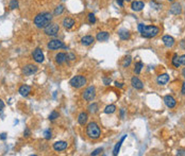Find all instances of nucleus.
I'll use <instances>...</instances> for the list:
<instances>
[{
    "label": "nucleus",
    "mask_w": 185,
    "mask_h": 156,
    "mask_svg": "<svg viewBox=\"0 0 185 156\" xmlns=\"http://www.w3.org/2000/svg\"><path fill=\"white\" fill-rule=\"evenodd\" d=\"M138 31L144 38H153L159 35L161 30L156 26H145L144 23H139Z\"/></svg>",
    "instance_id": "1"
},
{
    "label": "nucleus",
    "mask_w": 185,
    "mask_h": 156,
    "mask_svg": "<svg viewBox=\"0 0 185 156\" xmlns=\"http://www.w3.org/2000/svg\"><path fill=\"white\" fill-rule=\"evenodd\" d=\"M51 21H52V15L48 12H43L37 14L34 17L33 23L36 28H38V29H44Z\"/></svg>",
    "instance_id": "2"
},
{
    "label": "nucleus",
    "mask_w": 185,
    "mask_h": 156,
    "mask_svg": "<svg viewBox=\"0 0 185 156\" xmlns=\"http://www.w3.org/2000/svg\"><path fill=\"white\" fill-rule=\"evenodd\" d=\"M86 135L91 139H98L101 136V130L100 127L96 122H89L86 127Z\"/></svg>",
    "instance_id": "3"
},
{
    "label": "nucleus",
    "mask_w": 185,
    "mask_h": 156,
    "mask_svg": "<svg viewBox=\"0 0 185 156\" xmlns=\"http://www.w3.org/2000/svg\"><path fill=\"white\" fill-rule=\"evenodd\" d=\"M87 83V80L85 77L83 75H76V77L72 78L69 81V84L72 87L76 88V89H79V88H82L83 86H85Z\"/></svg>",
    "instance_id": "4"
},
{
    "label": "nucleus",
    "mask_w": 185,
    "mask_h": 156,
    "mask_svg": "<svg viewBox=\"0 0 185 156\" xmlns=\"http://www.w3.org/2000/svg\"><path fill=\"white\" fill-rule=\"evenodd\" d=\"M60 31V26L55 23H50L46 28H44V32L48 36H55Z\"/></svg>",
    "instance_id": "5"
},
{
    "label": "nucleus",
    "mask_w": 185,
    "mask_h": 156,
    "mask_svg": "<svg viewBox=\"0 0 185 156\" xmlns=\"http://www.w3.org/2000/svg\"><path fill=\"white\" fill-rule=\"evenodd\" d=\"M95 97H96V88L92 85L89 86L82 94V98L85 101H92L95 99Z\"/></svg>",
    "instance_id": "6"
},
{
    "label": "nucleus",
    "mask_w": 185,
    "mask_h": 156,
    "mask_svg": "<svg viewBox=\"0 0 185 156\" xmlns=\"http://www.w3.org/2000/svg\"><path fill=\"white\" fill-rule=\"evenodd\" d=\"M47 47H48L49 50H59V49L65 48V45L60 40H51L47 44Z\"/></svg>",
    "instance_id": "7"
},
{
    "label": "nucleus",
    "mask_w": 185,
    "mask_h": 156,
    "mask_svg": "<svg viewBox=\"0 0 185 156\" xmlns=\"http://www.w3.org/2000/svg\"><path fill=\"white\" fill-rule=\"evenodd\" d=\"M32 57H33V60L35 61L36 63H43L45 60L44 53H43V51L40 48L34 49L33 52H32Z\"/></svg>",
    "instance_id": "8"
},
{
    "label": "nucleus",
    "mask_w": 185,
    "mask_h": 156,
    "mask_svg": "<svg viewBox=\"0 0 185 156\" xmlns=\"http://www.w3.org/2000/svg\"><path fill=\"white\" fill-rule=\"evenodd\" d=\"M37 72V66L33 64H28L23 68V73L25 75H32Z\"/></svg>",
    "instance_id": "9"
},
{
    "label": "nucleus",
    "mask_w": 185,
    "mask_h": 156,
    "mask_svg": "<svg viewBox=\"0 0 185 156\" xmlns=\"http://www.w3.org/2000/svg\"><path fill=\"white\" fill-rule=\"evenodd\" d=\"M162 42H163V44H164V46L167 47V48H173V45L176 44V40L170 35H164V36H163Z\"/></svg>",
    "instance_id": "10"
},
{
    "label": "nucleus",
    "mask_w": 185,
    "mask_h": 156,
    "mask_svg": "<svg viewBox=\"0 0 185 156\" xmlns=\"http://www.w3.org/2000/svg\"><path fill=\"white\" fill-rule=\"evenodd\" d=\"M68 147L67 141H64V140H61V141H57L53 144V150L57 151V152H61V151L66 150Z\"/></svg>",
    "instance_id": "11"
},
{
    "label": "nucleus",
    "mask_w": 185,
    "mask_h": 156,
    "mask_svg": "<svg viewBox=\"0 0 185 156\" xmlns=\"http://www.w3.org/2000/svg\"><path fill=\"white\" fill-rule=\"evenodd\" d=\"M164 103L168 108H173V107H176V105H177L176 99L173 98V96H170V95H167V96L164 97Z\"/></svg>",
    "instance_id": "12"
},
{
    "label": "nucleus",
    "mask_w": 185,
    "mask_h": 156,
    "mask_svg": "<svg viewBox=\"0 0 185 156\" xmlns=\"http://www.w3.org/2000/svg\"><path fill=\"white\" fill-rule=\"evenodd\" d=\"M62 25H63V27L65 28L66 30H70L76 25V21H75V19L72 18V17H65V18L63 19V21H62Z\"/></svg>",
    "instance_id": "13"
},
{
    "label": "nucleus",
    "mask_w": 185,
    "mask_h": 156,
    "mask_svg": "<svg viewBox=\"0 0 185 156\" xmlns=\"http://www.w3.org/2000/svg\"><path fill=\"white\" fill-rule=\"evenodd\" d=\"M131 84H132L133 87L137 90H141L144 88V83L141 82V80L139 79L138 77H133L132 79H131Z\"/></svg>",
    "instance_id": "14"
},
{
    "label": "nucleus",
    "mask_w": 185,
    "mask_h": 156,
    "mask_svg": "<svg viewBox=\"0 0 185 156\" xmlns=\"http://www.w3.org/2000/svg\"><path fill=\"white\" fill-rule=\"evenodd\" d=\"M144 8H145L144 1L136 0V1H132V3H131V9H132V11H134V12H141V10H144Z\"/></svg>",
    "instance_id": "15"
},
{
    "label": "nucleus",
    "mask_w": 185,
    "mask_h": 156,
    "mask_svg": "<svg viewBox=\"0 0 185 156\" xmlns=\"http://www.w3.org/2000/svg\"><path fill=\"white\" fill-rule=\"evenodd\" d=\"M169 80H170V77H169L167 73H162V75H160L158 77L156 82H158L159 85H166L169 82Z\"/></svg>",
    "instance_id": "16"
},
{
    "label": "nucleus",
    "mask_w": 185,
    "mask_h": 156,
    "mask_svg": "<svg viewBox=\"0 0 185 156\" xmlns=\"http://www.w3.org/2000/svg\"><path fill=\"white\" fill-rule=\"evenodd\" d=\"M94 42H95V37H94V36H92V35H85V36H83V37L81 38V44H82L83 46H85V47L91 46Z\"/></svg>",
    "instance_id": "17"
},
{
    "label": "nucleus",
    "mask_w": 185,
    "mask_h": 156,
    "mask_svg": "<svg viewBox=\"0 0 185 156\" xmlns=\"http://www.w3.org/2000/svg\"><path fill=\"white\" fill-rule=\"evenodd\" d=\"M110 38V33L106 31H100L97 33L96 35V40H98V42H105V40H107Z\"/></svg>",
    "instance_id": "18"
},
{
    "label": "nucleus",
    "mask_w": 185,
    "mask_h": 156,
    "mask_svg": "<svg viewBox=\"0 0 185 156\" xmlns=\"http://www.w3.org/2000/svg\"><path fill=\"white\" fill-rule=\"evenodd\" d=\"M67 61V54L64 53V52H59V53L55 55V62L57 64L62 65Z\"/></svg>",
    "instance_id": "19"
},
{
    "label": "nucleus",
    "mask_w": 185,
    "mask_h": 156,
    "mask_svg": "<svg viewBox=\"0 0 185 156\" xmlns=\"http://www.w3.org/2000/svg\"><path fill=\"white\" fill-rule=\"evenodd\" d=\"M169 12H170L171 14H173V15H179V14H181V12H182L181 4L178 3V2H175V3H173V5L170 6V10H169Z\"/></svg>",
    "instance_id": "20"
},
{
    "label": "nucleus",
    "mask_w": 185,
    "mask_h": 156,
    "mask_svg": "<svg viewBox=\"0 0 185 156\" xmlns=\"http://www.w3.org/2000/svg\"><path fill=\"white\" fill-rule=\"evenodd\" d=\"M118 36H119V38L121 40H127L130 38L131 33H130V31L127 29H120L119 31H118Z\"/></svg>",
    "instance_id": "21"
},
{
    "label": "nucleus",
    "mask_w": 185,
    "mask_h": 156,
    "mask_svg": "<svg viewBox=\"0 0 185 156\" xmlns=\"http://www.w3.org/2000/svg\"><path fill=\"white\" fill-rule=\"evenodd\" d=\"M87 120H89V115H87V113L85 112H82L79 114L78 116V122L80 125H85L87 123Z\"/></svg>",
    "instance_id": "22"
},
{
    "label": "nucleus",
    "mask_w": 185,
    "mask_h": 156,
    "mask_svg": "<svg viewBox=\"0 0 185 156\" xmlns=\"http://www.w3.org/2000/svg\"><path fill=\"white\" fill-rule=\"evenodd\" d=\"M18 92L23 97H28L31 92V87L29 85H21L18 89Z\"/></svg>",
    "instance_id": "23"
},
{
    "label": "nucleus",
    "mask_w": 185,
    "mask_h": 156,
    "mask_svg": "<svg viewBox=\"0 0 185 156\" xmlns=\"http://www.w3.org/2000/svg\"><path fill=\"white\" fill-rule=\"evenodd\" d=\"M126 138H127V135H124V137L120 139V141L117 142V144H116V146L114 147V150H113V155L114 156H117L118 155V153H119V150H120V147H121L122 142H124V140L126 139Z\"/></svg>",
    "instance_id": "24"
},
{
    "label": "nucleus",
    "mask_w": 185,
    "mask_h": 156,
    "mask_svg": "<svg viewBox=\"0 0 185 156\" xmlns=\"http://www.w3.org/2000/svg\"><path fill=\"white\" fill-rule=\"evenodd\" d=\"M171 64L173 65V67H175V68H179V67L181 66V62H180V56L178 55L177 53L173 54V58H171Z\"/></svg>",
    "instance_id": "25"
},
{
    "label": "nucleus",
    "mask_w": 185,
    "mask_h": 156,
    "mask_svg": "<svg viewBox=\"0 0 185 156\" xmlns=\"http://www.w3.org/2000/svg\"><path fill=\"white\" fill-rule=\"evenodd\" d=\"M87 109H89V113H91V114H96L99 109V106H98V104L94 102V103L89 104V107H87Z\"/></svg>",
    "instance_id": "26"
},
{
    "label": "nucleus",
    "mask_w": 185,
    "mask_h": 156,
    "mask_svg": "<svg viewBox=\"0 0 185 156\" xmlns=\"http://www.w3.org/2000/svg\"><path fill=\"white\" fill-rule=\"evenodd\" d=\"M115 112H116V106L114 105V104H110V105L105 106V108H104L105 114L110 115V114H113V113H115Z\"/></svg>",
    "instance_id": "27"
},
{
    "label": "nucleus",
    "mask_w": 185,
    "mask_h": 156,
    "mask_svg": "<svg viewBox=\"0 0 185 156\" xmlns=\"http://www.w3.org/2000/svg\"><path fill=\"white\" fill-rule=\"evenodd\" d=\"M143 67H144V64H143V62H137V63H135V66H134V72L136 73V75H139L141 73V69H143Z\"/></svg>",
    "instance_id": "28"
},
{
    "label": "nucleus",
    "mask_w": 185,
    "mask_h": 156,
    "mask_svg": "<svg viewBox=\"0 0 185 156\" xmlns=\"http://www.w3.org/2000/svg\"><path fill=\"white\" fill-rule=\"evenodd\" d=\"M64 10H65V6H64L63 4H60V5H58L57 8H55L54 15H55V16H58V15H61L62 13L64 12Z\"/></svg>",
    "instance_id": "29"
},
{
    "label": "nucleus",
    "mask_w": 185,
    "mask_h": 156,
    "mask_svg": "<svg viewBox=\"0 0 185 156\" xmlns=\"http://www.w3.org/2000/svg\"><path fill=\"white\" fill-rule=\"evenodd\" d=\"M131 62H132V57H131V56H126L124 62H122V67H124V68L129 67L131 65Z\"/></svg>",
    "instance_id": "30"
},
{
    "label": "nucleus",
    "mask_w": 185,
    "mask_h": 156,
    "mask_svg": "<svg viewBox=\"0 0 185 156\" xmlns=\"http://www.w3.org/2000/svg\"><path fill=\"white\" fill-rule=\"evenodd\" d=\"M87 20H89V23H91V25H94V23H96L97 19H96V16H95L94 13H89V14L87 15Z\"/></svg>",
    "instance_id": "31"
},
{
    "label": "nucleus",
    "mask_w": 185,
    "mask_h": 156,
    "mask_svg": "<svg viewBox=\"0 0 185 156\" xmlns=\"http://www.w3.org/2000/svg\"><path fill=\"white\" fill-rule=\"evenodd\" d=\"M57 118H59V113L55 112V110H52V112H51V114L49 115V120L53 121V120H55Z\"/></svg>",
    "instance_id": "32"
},
{
    "label": "nucleus",
    "mask_w": 185,
    "mask_h": 156,
    "mask_svg": "<svg viewBox=\"0 0 185 156\" xmlns=\"http://www.w3.org/2000/svg\"><path fill=\"white\" fill-rule=\"evenodd\" d=\"M10 9L11 10H14V9H17L18 8V1L17 0H11L10 1Z\"/></svg>",
    "instance_id": "33"
},
{
    "label": "nucleus",
    "mask_w": 185,
    "mask_h": 156,
    "mask_svg": "<svg viewBox=\"0 0 185 156\" xmlns=\"http://www.w3.org/2000/svg\"><path fill=\"white\" fill-rule=\"evenodd\" d=\"M102 151H103V149H102V148L96 149V150H95L94 152H92L91 155H92V156H96V155H99V154H100L101 152H102Z\"/></svg>",
    "instance_id": "34"
},
{
    "label": "nucleus",
    "mask_w": 185,
    "mask_h": 156,
    "mask_svg": "<svg viewBox=\"0 0 185 156\" xmlns=\"http://www.w3.org/2000/svg\"><path fill=\"white\" fill-rule=\"evenodd\" d=\"M45 138H46L47 140H49L51 138V131L50 130H47V131L45 132Z\"/></svg>",
    "instance_id": "35"
},
{
    "label": "nucleus",
    "mask_w": 185,
    "mask_h": 156,
    "mask_svg": "<svg viewBox=\"0 0 185 156\" xmlns=\"http://www.w3.org/2000/svg\"><path fill=\"white\" fill-rule=\"evenodd\" d=\"M111 82H112V80L110 79V78H103V83H104V85L109 86L110 84H111Z\"/></svg>",
    "instance_id": "36"
},
{
    "label": "nucleus",
    "mask_w": 185,
    "mask_h": 156,
    "mask_svg": "<svg viewBox=\"0 0 185 156\" xmlns=\"http://www.w3.org/2000/svg\"><path fill=\"white\" fill-rule=\"evenodd\" d=\"M150 5H151L152 8H154V9H155V10H158V9L160 8V4H159V3H156L155 1H151V2H150Z\"/></svg>",
    "instance_id": "37"
},
{
    "label": "nucleus",
    "mask_w": 185,
    "mask_h": 156,
    "mask_svg": "<svg viewBox=\"0 0 185 156\" xmlns=\"http://www.w3.org/2000/svg\"><path fill=\"white\" fill-rule=\"evenodd\" d=\"M177 155L178 156H185V150L183 149H180V150L177 151Z\"/></svg>",
    "instance_id": "38"
},
{
    "label": "nucleus",
    "mask_w": 185,
    "mask_h": 156,
    "mask_svg": "<svg viewBox=\"0 0 185 156\" xmlns=\"http://www.w3.org/2000/svg\"><path fill=\"white\" fill-rule=\"evenodd\" d=\"M180 62H181V65L185 66V54H183V55L180 56Z\"/></svg>",
    "instance_id": "39"
},
{
    "label": "nucleus",
    "mask_w": 185,
    "mask_h": 156,
    "mask_svg": "<svg viewBox=\"0 0 185 156\" xmlns=\"http://www.w3.org/2000/svg\"><path fill=\"white\" fill-rule=\"evenodd\" d=\"M75 58H76V56L74 55L72 53H69V54H67V60H70V61H74Z\"/></svg>",
    "instance_id": "40"
},
{
    "label": "nucleus",
    "mask_w": 185,
    "mask_h": 156,
    "mask_svg": "<svg viewBox=\"0 0 185 156\" xmlns=\"http://www.w3.org/2000/svg\"><path fill=\"white\" fill-rule=\"evenodd\" d=\"M181 94L185 96V82L183 84H182V88H181Z\"/></svg>",
    "instance_id": "41"
},
{
    "label": "nucleus",
    "mask_w": 185,
    "mask_h": 156,
    "mask_svg": "<svg viewBox=\"0 0 185 156\" xmlns=\"http://www.w3.org/2000/svg\"><path fill=\"white\" fill-rule=\"evenodd\" d=\"M180 47L185 50V40H181V42H180Z\"/></svg>",
    "instance_id": "42"
},
{
    "label": "nucleus",
    "mask_w": 185,
    "mask_h": 156,
    "mask_svg": "<svg viewBox=\"0 0 185 156\" xmlns=\"http://www.w3.org/2000/svg\"><path fill=\"white\" fill-rule=\"evenodd\" d=\"M3 108H4V103H3V101L0 99V112H1Z\"/></svg>",
    "instance_id": "43"
},
{
    "label": "nucleus",
    "mask_w": 185,
    "mask_h": 156,
    "mask_svg": "<svg viewBox=\"0 0 185 156\" xmlns=\"http://www.w3.org/2000/svg\"><path fill=\"white\" fill-rule=\"evenodd\" d=\"M117 1V3H118V5L119 6H124V0H116Z\"/></svg>",
    "instance_id": "44"
},
{
    "label": "nucleus",
    "mask_w": 185,
    "mask_h": 156,
    "mask_svg": "<svg viewBox=\"0 0 185 156\" xmlns=\"http://www.w3.org/2000/svg\"><path fill=\"white\" fill-rule=\"evenodd\" d=\"M115 85H116V87H119V88L124 87V84H122V83H118V82H116Z\"/></svg>",
    "instance_id": "45"
},
{
    "label": "nucleus",
    "mask_w": 185,
    "mask_h": 156,
    "mask_svg": "<svg viewBox=\"0 0 185 156\" xmlns=\"http://www.w3.org/2000/svg\"><path fill=\"white\" fill-rule=\"evenodd\" d=\"M0 138H1L2 140H5V138H6V134H5V133L0 134Z\"/></svg>",
    "instance_id": "46"
},
{
    "label": "nucleus",
    "mask_w": 185,
    "mask_h": 156,
    "mask_svg": "<svg viewBox=\"0 0 185 156\" xmlns=\"http://www.w3.org/2000/svg\"><path fill=\"white\" fill-rule=\"evenodd\" d=\"M23 134H25V136H27V137H28V136L30 135V131H29V129H26V130H25V132H23Z\"/></svg>",
    "instance_id": "47"
},
{
    "label": "nucleus",
    "mask_w": 185,
    "mask_h": 156,
    "mask_svg": "<svg viewBox=\"0 0 185 156\" xmlns=\"http://www.w3.org/2000/svg\"><path fill=\"white\" fill-rule=\"evenodd\" d=\"M124 109L121 108V109H120V118H124Z\"/></svg>",
    "instance_id": "48"
},
{
    "label": "nucleus",
    "mask_w": 185,
    "mask_h": 156,
    "mask_svg": "<svg viewBox=\"0 0 185 156\" xmlns=\"http://www.w3.org/2000/svg\"><path fill=\"white\" fill-rule=\"evenodd\" d=\"M182 75H183V78L185 79V68L182 69Z\"/></svg>",
    "instance_id": "49"
},
{
    "label": "nucleus",
    "mask_w": 185,
    "mask_h": 156,
    "mask_svg": "<svg viewBox=\"0 0 185 156\" xmlns=\"http://www.w3.org/2000/svg\"><path fill=\"white\" fill-rule=\"evenodd\" d=\"M124 1H127V2H131L132 0H124Z\"/></svg>",
    "instance_id": "50"
},
{
    "label": "nucleus",
    "mask_w": 185,
    "mask_h": 156,
    "mask_svg": "<svg viewBox=\"0 0 185 156\" xmlns=\"http://www.w3.org/2000/svg\"><path fill=\"white\" fill-rule=\"evenodd\" d=\"M168 1H169V2H173L175 0H168Z\"/></svg>",
    "instance_id": "51"
}]
</instances>
